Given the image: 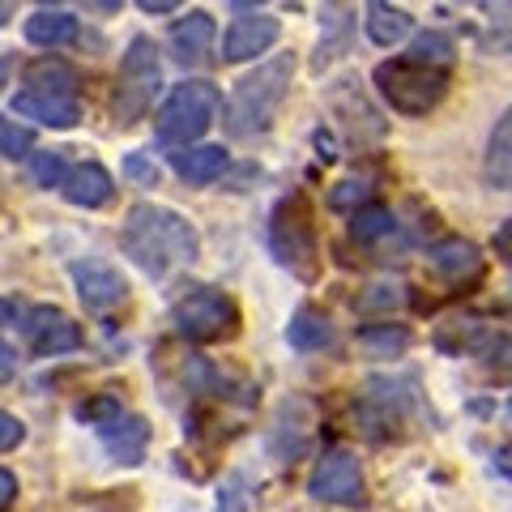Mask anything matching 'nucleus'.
Listing matches in <instances>:
<instances>
[{
    "mask_svg": "<svg viewBox=\"0 0 512 512\" xmlns=\"http://www.w3.org/2000/svg\"><path fill=\"white\" fill-rule=\"evenodd\" d=\"M120 252L141 274L167 278L171 269L192 265L201 256V235L184 214L154 201H137L120 227Z\"/></svg>",
    "mask_w": 512,
    "mask_h": 512,
    "instance_id": "nucleus-1",
    "label": "nucleus"
},
{
    "mask_svg": "<svg viewBox=\"0 0 512 512\" xmlns=\"http://www.w3.org/2000/svg\"><path fill=\"white\" fill-rule=\"evenodd\" d=\"M291 77H295V56H269L265 64H256L252 73H244L231 90L227 107H222V128L235 141H252L265 137L274 128L278 111L291 94Z\"/></svg>",
    "mask_w": 512,
    "mask_h": 512,
    "instance_id": "nucleus-2",
    "label": "nucleus"
},
{
    "mask_svg": "<svg viewBox=\"0 0 512 512\" xmlns=\"http://www.w3.org/2000/svg\"><path fill=\"white\" fill-rule=\"evenodd\" d=\"M218 107H227L218 86L205 82V77H188V82L171 86L163 107L154 111V137L171 150L197 146V141L205 137V128L218 120Z\"/></svg>",
    "mask_w": 512,
    "mask_h": 512,
    "instance_id": "nucleus-3",
    "label": "nucleus"
},
{
    "mask_svg": "<svg viewBox=\"0 0 512 512\" xmlns=\"http://www.w3.org/2000/svg\"><path fill=\"white\" fill-rule=\"evenodd\" d=\"M372 82H376L380 99L406 120L431 116V111L444 103V94H448V73L427 69V64H414L410 56L380 60L372 69Z\"/></svg>",
    "mask_w": 512,
    "mask_h": 512,
    "instance_id": "nucleus-4",
    "label": "nucleus"
},
{
    "mask_svg": "<svg viewBox=\"0 0 512 512\" xmlns=\"http://www.w3.org/2000/svg\"><path fill=\"white\" fill-rule=\"evenodd\" d=\"M163 90V60H158L154 39L137 35L128 43V52L120 60V77L116 90H111V116L120 128L146 120V111L154 107V94Z\"/></svg>",
    "mask_w": 512,
    "mask_h": 512,
    "instance_id": "nucleus-5",
    "label": "nucleus"
},
{
    "mask_svg": "<svg viewBox=\"0 0 512 512\" xmlns=\"http://www.w3.org/2000/svg\"><path fill=\"white\" fill-rule=\"evenodd\" d=\"M269 248H274L282 269H291L303 282L316 278L320 248H316V222L303 192H291V197H282L274 205V214H269Z\"/></svg>",
    "mask_w": 512,
    "mask_h": 512,
    "instance_id": "nucleus-6",
    "label": "nucleus"
},
{
    "mask_svg": "<svg viewBox=\"0 0 512 512\" xmlns=\"http://www.w3.org/2000/svg\"><path fill=\"white\" fill-rule=\"evenodd\" d=\"M171 325L180 338L210 346V342H227L239 333V308L227 291L218 286H192L188 295L171 303Z\"/></svg>",
    "mask_w": 512,
    "mask_h": 512,
    "instance_id": "nucleus-7",
    "label": "nucleus"
},
{
    "mask_svg": "<svg viewBox=\"0 0 512 512\" xmlns=\"http://www.w3.org/2000/svg\"><path fill=\"white\" fill-rule=\"evenodd\" d=\"M308 495L316 504H333V508H363L367 504V483H363V466L350 448H325L320 461L308 474Z\"/></svg>",
    "mask_w": 512,
    "mask_h": 512,
    "instance_id": "nucleus-8",
    "label": "nucleus"
},
{
    "mask_svg": "<svg viewBox=\"0 0 512 512\" xmlns=\"http://www.w3.org/2000/svg\"><path fill=\"white\" fill-rule=\"evenodd\" d=\"M22 333H26V346L35 350L39 359L69 355V350H82V342H86L82 325H77L69 312H60L56 303H39V308H30Z\"/></svg>",
    "mask_w": 512,
    "mask_h": 512,
    "instance_id": "nucleus-9",
    "label": "nucleus"
},
{
    "mask_svg": "<svg viewBox=\"0 0 512 512\" xmlns=\"http://www.w3.org/2000/svg\"><path fill=\"white\" fill-rule=\"evenodd\" d=\"M69 278L77 286V299L86 303V312H111V308H120V303L128 299L124 274L116 265H107V261H94V256H86V261H73Z\"/></svg>",
    "mask_w": 512,
    "mask_h": 512,
    "instance_id": "nucleus-10",
    "label": "nucleus"
},
{
    "mask_svg": "<svg viewBox=\"0 0 512 512\" xmlns=\"http://www.w3.org/2000/svg\"><path fill=\"white\" fill-rule=\"evenodd\" d=\"M282 35V22L269 18V13H239V18L227 26V35H222V64H244V60H256L261 52L278 43Z\"/></svg>",
    "mask_w": 512,
    "mask_h": 512,
    "instance_id": "nucleus-11",
    "label": "nucleus"
},
{
    "mask_svg": "<svg viewBox=\"0 0 512 512\" xmlns=\"http://www.w3.org/2000/svg\"><path fill=\"white\" fill-rule=\"evenodd\" d=\"M427 265L436 269V274H440L444 282H453V286H470V282L483 278L487 256L478 252V244H470V239L448 235V239H436V244L427 248Z\"/></svg>",
    "mask_w": 512,
    "mask_h": 512,
    "instance_id": "nucleus-12",
    "label": "nucleus"
},
{
    "mask_svg": "<svg viewBox=\"0 0 512 512\" xmlns=\"http://www.w3.org/2000/svg\"><path fill=\"white\" fill-rule=\"evenodd\" d=\"M214 39H218V26L214 18L205 9H188L180 22L171 26V35H167V47H171V56L180 60V64H205L214 52Z\"/></svg>",
    "mask_w": 512,
    "mask_h": 512,
    "instance_id": "nucleus-13",
    "label": "nucleus"
},
{
    "mask_svg": "<svg viewBox=\"0 0 512 512\" xmlns=\"http://www.w3.org/2000/svg\"><path fill=\"white\" fill-rule=\"evenodd\" d=\"M9 111L22 120H35L43 128H73L82 120V103L77 99H56V94H35V90L9 94Z\"/></svg>",
    "mask_w": 512,
    "mask_h": 512,
    "instance_id": "nucleus-14",
    "label": "nucleus"
},
{
    "mask_svg": "<svg viewBox=\"0 0 512 512\" xmlns=\"http://www.w3.org/2000/svg\"><path fill=\"white\" fill-rule=\"evenodd\" d=\"M60 192L69 205H77V210H103V205L116 197V180H111V171L103 163H77L69 184Z\"/></svg>",
    "mask_w": 512,
    "mask_h": 512,
    "instance_id": "nucleus-15",
    "label": "nucleus"
},
{
    "mask_svg": "<svg viewBox=\"0 0 512 512\" xmlns=\"http://www.w3.org/2000/svg\"><path fill=\"white\" fill-rule=\"evenodd\" d=\"M99 436H103V448L120 461V466H141V461H146L150 423L141 419V414H124V419H116L111 427H103Z\"/></svg>",
    "mask_w": 512,
    "mask_h": 512,
    "instance_id": "nucleus-16",
    "label": "nucleus"
},
{
    "mask_svg": "<svg viewBox=\"0 0 512 512\" xmlns=\"http://www.w3.org/2000/svg\"><path fill=\"white\" fill-rule=\"evenodd\" d=\"M483 180L495 192H512V107H504V116L495 120L483 154Z\"/></svg>",
    "mask_w": 512,
    "mask_h": 512,
    "instance_id": "nucleus-17",
    "label": "nucleus"
},
{
    "mask_svg": "<svg viewBox=\"0 0 512 512\" xmlns=\"http://www.w3.org/2000/svg\"><path fill=\"white\" fill-rule=\"evenodd\" d=\"M227 163H231V154L222 150V146H188V150H175L171 154V167L180 180L188 184H214L227 175Z\"/></svg>",
    "mask_w": 512,
    "mask_h": 512,
    "instance_id": "nucleus-18",
    "label": "nucleus"
},
{
    "mask_svg": "<svg viewBox=\"0 0 512 512\" xmlns=\"http://www.w3.org/2000/svg\"><path fill=\"white\" fill-rule=\"evenodd\" d=\"M77 69L64 64L60 56H39L26 64V86L22 90H35V94H56V99H77Z\"/></svg>",
    "mask_w": 512,
    "mask_h": 512,
    "instance_id": "nucleus-19",
    "label": "nucleus"
},
{
    "mask_svg": "<svg viewBox=\"0 0 512 512\" xmlns=\"http://www.w3.org/2000/svg\"><path fill=\"white\" fill-rule=\"evenodd\" d=\"M363 30H367V39H372L376 47H397L402 39H410L414 18H410L406 9H397V5L372 0V5L363 9Z\"/></svg>",
    "mask_w": 512,
    "mask_h": 512,
    "instance_id": "nucleus-20",
    "label": "nucleus"
},
{
    "mask_svg": "<svg viewBox=\"0 0 512 512\" xmlns=\"http://www.w3.org/2000/svg\"><path fill=\"white\" fill-rule=\"evenodd\" d=\"M22 35H26V43L47 47V52H52V47H64V43L77 39V18L69 9H35L26 18Z\"/></svg>",
    "mask_w": 512,
    "mask_h": 512,
    "instance_id": "nucleus-21",
    "label": "nucleus"
},
{
    "mask_svg": "<svg viewBox=\"0 0 512 512\" xmlns=\"http://www.w3.org/2000/svg\"><path fill=\"white\" fill-rule=\"evenodd\" d=\"M495 338L491 329L483 325V320L474 316H453L444 320V325H436V346L444 350V355H461V350H487Z\"/></svg>",
    "mask_w": 512,
    "mask_h": 512,
    "instance_id": "nucleus-22",
    "label": "nucleus"
},
{
    "mask_svg": "<svg viewBox=\"0 0 512 512\" xmlns=\"http://www.w3.org/2000/svg\"><path fill=\"white\" fill-rule=\"evenodd\" d=\"M286 342H291L295 350H325V346H333L329 316L316 312V308H299L291 316V325H286Z\"/></svg>",
    "mask_w": 512,
    "mask_h": 512,
    "instance_id": "nucleus-23",
    "label": "nucleus"
},
{
    "mask_svg": "<svg viewBox=\"0 0 512 512\" xmlns=\"http://www.w3.org/2000/svg\"><path fill=\"white\" fill-rule=\"evenodd\" d=\"M355 342L367 350V355H376V359H393V355H402V350H410V329L406 325H363L355 333Z\"/></svg>",
    "mask_w": 512,
    "mask_h": 512,
    "instance_id": "nucleus-24",
    "label": "nucleus"
},
{
    "mask_svg": "<svg viewBox=\"0 0 512 512\" xmlns=\"http://www.w3.org/2000/svg\"><path fill=\"white\" fill-rule=\"evenodd\" d=\"M350 30H355V22H350V13L346 9H325V35H320V47H316V60H312V69H325L329 60H338L346 52V43H350Z\"/></svg>",
    "mask_w": 512,
    "mask_h": 512,
    "instance_id": "nucleus-25",
    "label": "nucleus"
},
{
    "mask_svg": "<svg viewBox=\"0 0 512 512\" xmlns=\"http://www.w3.org/2000/svg\"><path fill=\"white\" fill-rule=\"evenodd\" d=\"M453 35H444V30H423V35H414V43H410V60L414 64H427V69H440V73H448V64H453Z\"/></svg>",
    "mask_w": 512,
    "mask_h": 512,
    "instance_id": "nucleus-26",
    "label": "nucleus"
},
{
    "mask_svg": "<svg viewBox=\"0 0 512 512\" xmlns=\"http://www.w3.org/2000/svg\"><path fill=\"white\" fill-rule=\"evenodd\" d=\"M26 175H30V184L35 188H64L69 184V154L64 150H39V154H30V163H26Z\"/></svg>",
    "mask_w": 512,
    "mask_h": 512,
    "instance_id": "nucleus-27",
    "label": "nucleus"
},
{
    "mask_svg": "<svg viewBox=\"0 0 512 512\" xmlns=\"http://www.w3.org/2000/svg\"><path fill=\"white\" fill-rule=\"evenodd\" d=\"M397 231V218H393V210L389 205H367V210H359V214H350V239H359V244H376V239H384V235H393Z\"/></svg>",
    "mask_w": 512,
    "mask_h": 512,
    "instance_id": "nucleus-28",
    "label": "nucleus"
},
{
    "mask_svg": "<svg viewBox=\"0 0 512 512\" xmlns=\"http://www.w3.org/2000/svg\"><path fill=\"white\" fill-rule=\"evenodd\" d=\"M406 286L402 282H372L355 295V312H397L406 308Z\"/></svg>",
    "mask_w": 512,
    "mask_h": 512,
    "instance_id": "nucleus-29",
    "label": "nucleus"
},
{
    "mask_svg": "<svg viewBox=\"0 0 512 512\" xmlns=\"http://www.w3.org/2000/svg\"><path fill=\"white\" fill-rule=\"evenodd\" d=\"M367 205H376V201H372V184L359 180V175H350V180H342V184L329 188V210H338V214H359V210H367Z\"/></svg>",
    "mask_w": 512,
    "mask_h": 512,
    "instance_id": "nucleus-30",
    "label": "nucleus"
},
{
    "mask_svg": "<svg viewBox=\"0 0 512 512\" xmlns=\"http://www.w3.org/2000/svg\"><path fill=\"white\" fill-rule=\"evenodd\" d=\"M77 419L103 431V427H111L116 419H124V406H120V397L99 393V397H90V402H82V406H77Z\"/></svg>",
    "mask_w": 512,
    "mask_h": 512,
    "instance_id": "nucleus-31",
    "label": "nucleus"
},
{
    "mask_svg": "<svg viewBox=\"0 0 512 512\" xmlns=\"http://www.w3.org/2000/svg\"><path fill=\"white\" fill-rule=\"evenodd\" d=\"M30 141H35V137H30V128H22L18 120L0 124V154H5L9 163H18V158H26V163H30Z\"/></svg>",
    "mask_w": 512,
    "mask_h": 512,
    "instance_id": "nucleus-32",
    "label": "nucleus"
},
{
    "mask_svg": "<svg viewBox=\"0 0 512 512\" xmlns=\"http://www.w3.org/2000/svg\"><path fill=\"white\" fill-rule=\"evenodd\" d=\"M124 175H133V180H137V184H146V188H154V184H158V163H150V158H146V154H141V150H133V154H128V158H124Z\"/></svg>",
    "mask_w": 512,
    "mask_h": 512,
    "instance_id": "nucleus-33",
    "label": "nucleus"
},
{
    "mask_svg": "<svg viewBox=\"0 0 512 512\" xmlns=\"http://www.w3.org/2000/svg\"><path fill=\"white\" fill-rule=\"evenodd\" d=\"M26 440V423L18 419V414H0V453H13V448H18Z\"/></svg>",
    "mask_w": 512,
    "mask_h": 512,
    "instance_id": "nucleus-34",
    "label": "nucleus"
},
{
    "mask_svg": "<svg viewBox=\"0 0 512 512\" xmlns=\"http://www.w3.org/2000/svg\"><path fill=\"white\" fill-rule=\"evenodd\" d=\"M218 512H248V504H244V487H239V483H227V487H222V495H218Z\"/></svg>",
    "mask_w": 512,
    "mask_h": 512,
    "instance_id": "nucleus-35",
    "label": "nucleus"
},
{
    "mask_svg": "<svg viewBox=\"0 0 512 512\" xmlns=\"http://www.w3.org/2000/svg\"><path fill=\"white\" fill-rule=\"evenodd\" d=\"M495 256H504V261H512V214L495 227Z\"/></svg>",
    "mask_w": 512,
    "mask_h": 512,
    "instance_id": "nucleus-36",
    "label": "nucleus"
},
{
    "mask_svg": "<svg viewBox=\"0 0 512 512\" xmlns=\"http://www.w3.org/2000/svg\"><path fill=\"white\" fill-rule=\"evenodd\" d=\"M13 500H18V478H13V470H0V508H13Z\"/></svg>",
    "mask_w": 512,
    "mask_h": 512,
    "instance_id": "nucleus-37",
    "label": "nucleus"
},
{
    "mask_svg": "<svg viewBox=\"0 0 512 512\" xmlns=\"http://www.w3.org/2000/svg\"><path fill=\"white\" fill-rule=\"evenodd\" d=\"M487 355H491L495 363H500V367H508V372H512V338H495V342L487 346Z\"/></svg>",
    "mask_w": 512,
    "mask_h": 512,
    "instance_id": "nucleus-38",
    "label": "nucleus"
},
{
    "mask_svg": "<svg viewBox=\"0 0 512 512\" xmlns=\"http://www.w3.org/2000/svg\"><path fill=\"white\" fill-rule=\"evenodd\" d=\"M13 359H18V350H13V342H5L0 346V380H13Z\"/></svg>",
    "mask_w": 512,
    "mask_h": 512,
    "instance_id": "nucleus-39",
    "label": "nucleus"
},
{
    "mask_svg": "<svg viewBox=\"0 0 512 512\" xmlns=\"http://www.w3.org/2000/svg\"><path fill=\"white\" fill-rule=\"evenodd\" d=\"M175 0H141V13H175Z\"/></svg>",
    "mask_w": 512,
    "mask_h": 512,
    "instance_id": "nucleus-40",
    "label": "nucleus"
},
{
    "mask_svg": "<svg viewBox=\"0 0 512 512\" xmlns=\"http://www.w3.org/2000/svg\"><path fill=\"white\" fill-rule=\"evenodd\" d=\"M316 150H320V158H325V163H333V158H338V154H333V137H325V128L316 133Z\"/></svg>",
    "mask_w": 512,
    "mask_h": 512,
    "instance_id": "nucleus-41",
    "label": "nucleus"
}]
</instances>
